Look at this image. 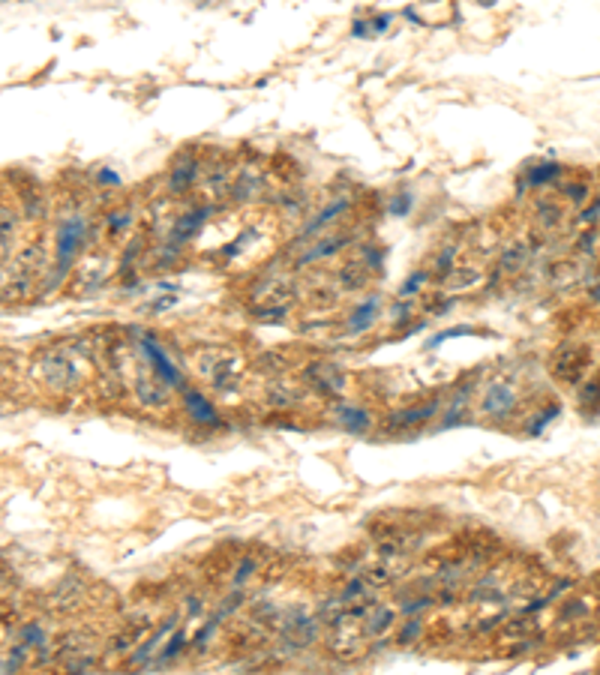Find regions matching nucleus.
Instances as JSON below:
<instances>
[{"label": "nucleus", "instance_id": "nucleus-28", "mask_svg": "<svg viewBox=\"0 0 600 675\" xmlns=\"http://www.w3.org/2000/svg\"><path fill=\"white\" fill-rule=\"evenodd\" d=\"M391 622H393L391 610H375V615H370V634H384Z\"/></svg>", "mask_w": 600, "mask_h": 675}, {"label": "nucleus", "instance_id": "nucleus-9", "mask_svg": "<svg viewBox=\"0 0 600 675\" xmlns=\"http://www.w3.org/2000/svg\"><path fill=\"white\" fill-rule=\"evenodd\" d=\"M337 423L351 435H363V432H370V426H372V414L360 409V405H339Z\"/></svg>", "mask_w": 600, "mask_h": 675}, {"label": "nucleus", "instance_id": "nucleus-6", "mask_svg": "<svg viewBox=\"0 0 600 675\" xmlns=\"http://www.w3.org/2000/svg\"><path fill=\"white\" fill-rule=\"evenodd\" d=\"M483 414H490L493 420H504L514 414L516 409V393L510 385H502V381H495V385H490V390H486V397H483Z\"/></svg>", "mask_w": 600, "mask_h": 675}, {"label": "nucleus", "instance_id": "nucleus-8", "mask_svg": "<svg viewBox=\"0 0 600 675\" xmlns=\"http://www.w3.org/2000/svg\"><path fill=\"white\" fill-rule=\"evenodd\" d=\"M306 381L315 385L318 390H325V393H342V387H346V375H342L333 364H327V360H318V364L309 366Z\"/></svg>", "mask_w": 600, "mask_h": 675}, {"label": "nucleus", "instance_id": "nucleus-1", "mask_svg": "<svg viewBox=\"0 0 600 675\" xmlns=\"http://www.w3.org/2000/svg\"><path fill=\"white\" fill-rule=\"evenodd\" d=\"M87 243V219L81 213H66L58 225V252H54V264H51V285H58L60 279H66V274L75 267L79 255Z\"/></svg>", "mask_w": 600, "mask_h": 675}, {"label": "nucleus", "instance_id": "nucleus-16", "mask_svg": "<svg viewBox=\"0 0 600 675\" xmlns=\"http://www.w3.org/2000/svg\"><path fill=\"white\" fill-rule=\"evenodd\" d=\"M346 210H348V201H346V198H337V201H330V205H327L325 210H321V213H318V217H315L313 222L306 225V229H304V234H318L321 229H325V225H330L333 219L339 217V213H346Z\"/></svg>", "mask_w": 600, "mask_h": 675}, {"label": "nucleus", "instance_id": "nucleus-10", "mask_svg": "<svg viewBox=\"0 0 600 675\" xmlns=\"http://www.w3.org/2000/svg\"><path fill=\"white\" fill-rule=\"evenodd\" d=\"M379 307L381 300L379 297H366L363 303H358L351 312H348V333H366L379 319Z\"/></svg>", "mask_w": 600, "mask_h": 675}, {"label": "nucleus", "instance_id": "nucleus-19", "mask_svg": "<svg viewBox=\"0 0 600 675\" xmlns=\"http://www.w3.org/2000/svg\"><path fill=\"white\" fill-rule=\"evenodd\" d=\"M387 25H391V15H379L372 21H358V25H354V37H379V33L387 30Z\"/></svg>", "mask_w": 600, "mask_h": 675}, {"label": "nucleus", "instance_id": "nucleus-17", "mask_svg": "<svg viewBox=\"0 0 600 675\" xmlns=\"http://www.w3.org/2000/svg\"><path fill=\"white\" fill-rule=\"evenodd\" d=\"M33 295V276H15L13 283H6L0 291V300L4 303H21Z\"/></svg>", "mask_w": 600, "mask_h": 675}, {"label": "nucleus", "instance_id": "nucleus-25", "mask_svg": "<svg viewBox=\"0 0 600 675\" xmlns=\"http://www.w3.org/2000/svg\"><path fill=\"white\" fill-rule=\"evenodd\" d=\"M363 283H366V270L360 264H348L346 270H342V285H348V291L360 288Z\"/></svg>", "mask_w": 600, "mask_h": 675}, {"label": "nucleus", "instance_id": "nucleus-12", "mask_svg": "<svg viewBox=\"0 0 600 675\" xmlns=\"http://www.w3.org/2000/svg\"><path fill=\"white\" fill-rule=\"evenodd\" d=\"M348 246V238H342V234H337V238H318V243L313 246V250H306L304 255L297 258V264H309V262H321V258H333L339 250H346Z\"/></svg>", "mask_w": 600, "mask_h": 675}, {"label": "nucleus", "instance_id": "nucleus-30", "mask_svg": "<svg viewBox=\"0 0 600 675\" xmlns=\"http://www.w3.org/2000/svg\"><path fill=\"white\" fill-rule=\"evenodd\" d=\"M252 570H255V561H252V558H243V565H240V567H237V573H235V585L247 582Z\"/></svg>", "mask_w": 600, "mask_h": 675}, {"label": "nucleus", "instance_id": "nucleus-23", "mask_svg": "<svg viewBox=\"0 0 600 675\" xmlns=\"http://www.w3.org/2000/svg\"><path fill=\"white\" fill-rule=\"evenodd\" d=\"M426 279H429V274L426 270H415L405 283H403V288H399V297H411V295H417L420 291V285H426Z\"/></svg>", "mask_w": 600, "mask_h": 675}, {"label": "nucleus", "instance_id": "nucleus-22", "mask_svg": "<svg viewBox=\"0 0 600 675\" xmlns=\"http://www.w3.org/2000/svg\"><path fill=\"white\" fill-rule=\"evenodd\" d=\"M21 643H25L27 648H33V645L42 648V643H46V630H42L37 622L25 624V627H21Z\"/></svg>", "mask_w": 600, "mask_h": 675}, {"label": "nucleus", "instance_id": "nucleus-27", "mask_svg": "<svg viewBox=\"0 0 600 675\" xmlns=\"http://www.w3.org/2000/svg\"><path fill=\"white\" fill-rule=\"evenodd\" d=\"M411 205H415V195L411 193H396L391 201V217H408Z\"/></svg>", "mask_w": 600, "mask_h": 675}, {"label": "nucleus", "instance_id": "nucleus-3", "mask_svg": "<svg viewBox=\"0 0 600 675\" xmlns=\"http://www.w3.org/2000/svg\"><path fill=\"white\" fill-rule=\"evenodd\" d=\"M181 405H183L186 418H190L195 426H204V430H219V426H222V418H219L216 405L204 397V390H198V387H183Z\"/></svg>", "mask_w": 600, "mask_h": 675}, {"label": "nucleus", "instance_id": "nucleus-4", "mask_svg": "<svg viewBox=\"0 0 600 675\" xmlns=\"http://www.w3.org/2000/svg\"><path fill=\"white\" fill-rule=\"evenodd\" d=\"M39 369H42V378H46V385L51 387H75L79 385V366H75V360L63 352H54V354H46L39 360Z\"/></svg>", "mask_w": 600, "mask_h": 675}, {"label": "nucleus", "instance_id": "nucleus-29", "mask_svg": "<svg viewBox=\"0 0 600 675\" xmlns=\"http://www.w3.org/2000/svg\"><path fill=\"white\" fill-rule=\"evenodd\" d=\"M552 418H559V405H549V409H547V414H537V418H535V423L528 426V432H531V435L543 432V430H547V423H549Z\"/></svg>", "mask_w": 600, "mask_h": 675}, {"label": "nucleus", "instance_id": "nucleus-18", "mask_svg": "<svg viewBox=\"0 0 600 675\" xmlns=\"http://www.w3.org/2000/svg\"><path fill=\"white\" fill-rule=\"evenodd\" d=\"M465 405H469V390H459L457 397H453L448 414H444V420H441L444 430H450V426H459V423L469 420V414H465Z\"/></svg>", "mask_w": 600, "mask_h": 675}, {"label": "nucleus", "instance_id": "nucleus-2", "mask_svg": "<svg viewBox=\"0 0 600 675\" xmlns=\"http://www.w3.org/2000/svg\"><path fill=\"white\" fill-rule=\"evenodd\" d=\"M141 352H144V357H148L150 373H153V378H157L159 385H165L169 390L183 387V375H181V369H177L174 360H171L169 354H165V348L157 342V336L144 333V336H141Z\"/></svg>", "mask_w": 600, "mask_h": 675}, {"label": "nucleus", "instance_id": "nucleus-5", "mask_svg": "<svg viewBox=\"0 0 600 675\" xmlns=\"http://www.w3.org/2000/svg\"><path fill=\"white\" fill-rule=\"evenodd\" d=\"M198 177H202V162L195 160V153H181L169 172V193L171 195L186 193Z\"/></svg>", "mask_w": 600, "mask_h": 675}, {"label": "nucleus", "instance_id": "nucleus-21", "mask_svg": "<svg viewBox=\"0 0 600 675\" xmlns=\"http://www.w3.org/2000/svg\"><path fill=\"white\" fill-rule=\"evenodd\" d=\"M559 174H561L559 165L543 162V165H537V168H531V172H528V184H531V186H540V184H549V180L559 177Z\"/></svg>", "mask_w": 600, "mask_h": 675}, {"label": "nucleus", "instance_id": "nucleus-26", "mask_svg": "<svg viewBox=\"0 0 600 675\" xmlns=\"http://www.w3.org/2000/svg\"><path fill=\"white\" fill-rule=\"evenodd\" d=\"M183 648H186V634H183V630H181V634H174V636H171V643L162 648V655H159V663H169V660H174V657L181 655Z\"/></svg>", "mask_w": 600, "mask_h": 675}, {"label": "nucleus", "instance_id": "nucleus-31", "mask_svg": "<svg viewBox=\"0 0 600 675\" xmlns=\"http://www.w3.org/2000/svg\"><path fill=\"white\" fill-rule=\"evenodd\" d=\"M420 634V622H417V618H411V622L403 627V634H399V639H403V643H411V639H415Z\"/></svg>", "mask_w": 600, "mask_h": 675}, {"label": "nucleus", "instance_id": "nucleus-32", "mask_svg": "<svg viewBox=\"0 0 600 675\" xmlns=\"http://www.w3.org/2000/svg\"><path fill=\"white\" fill-rule=\"evenodd\" d=\"M177 303V297L174 295H169V297H159V300H153L150 303V312H162V309H171Z\"/></svg>", "mask_w": 600, "mask_h": 675}, {"label": "nucleus", "instance_id": "nucleus-20", "mask_svg": "<svg viewBox=\"0 0 600 675\" xmlns=\"http://www.w3.org/2000/svg\"><path fill=\"white\" fill-rule=\"evenodd\" d=\"M129 225H132V213L129 210H111L105 217V231L108 234H120V231H126Z\"/></svg>", "mask_w": 600, "mask_h": 675}, {"label": "nucleus", "instance_id": "nucleus-24", "mask_svg": "<svg viewBox=\"0 0 600 675\" xmlns=\"http://www.w3.org/2000/svg\"><path fill=\"white\" fill-rule=\"evenodd\" d=\"M25 213H27V219L46 217V201H42L39 193H25Z\"/></svg>", "mask_w": 600, "mask_h": 675}, {"label": "nucleus", "instance_id": "nucleus-33", "mask_svg": "<svg viewBox=\"0 0 600 675\" xmlns=\"http://www.w3.org/2000/svg\"><path fill=\"white\" fill-rule=\"evenodd\" d=\"M99 180H103V184H120V177L115 172H103V174H99Z\"/></svg>", "mask_w": 600, "mask_h": 675}, {"label": "nucleus", "instance_id": "nucleus-7", "mask_svg": "<svg viewBox=\"0 0 600 675\" xmlns=\"http://www.w3.org/2000/svg\"><path fill=\"white\" fill-rule=\"evenodd\" d=\"M207 213H210V207H195V210H190V213H183V217H177L174 225H171L169 243L177 246V250H181L183 243H190L195 234L202 231V225L207 222Z\"/></svg>", "mask_w": 600, "mask_h": 675}, {"label": "nucleus", "instance_id": "nucleus-13", "mask_svg": "<svg viewBox=\"0 0 600 675\" xmlns=\"http://www.w3.org/2000/svg\"><path fill=\"white\" fill-rule=\"evenodd\" d=\"M46 264V255H42L39 243H27L15 258H13V270L18 276H33V270H42Z\"/></svg>", "mask_w": 600, "mask_h": 675}, {"label": "nucleus", "instance_id": "nucleus-14", "mask_svg": "<svg viewBox=\"0 0 600 675\" xmlns=\"http://www.w3.org/2000/svg\"><path fill=\"white\" fill-rule=\"evenodd\" d=\"M261 193V177L252 172V168H243V172L235 177V184H231V198L235 201H249Z\"/></svg>", "mask_w": 600, "mask_h": 675}, {"label": "nucleus", "instance_id": "nucleus-15", "mask_svg": "<svg viewBox=\"0 0 600 675\" xmlns=\"http://www.w3.org/2000/svg\"><path fill=\"white\" fill-rule=\"evenodd\" d=\"M438 405H441V399H429L426 405H415V409H405V411L393 414V420H396L399 426H417V423H426L429 418H436V414H438Z\"/></svg>", "mask_w": 600, "mask_h": 675}, {"label": "nucleus", "instance_id": "nucleus-11", "mask_svg": "<svg viewBox=\"0 0 600 675\" xmlns=\"http://www.w3.org/2000/svg\"><path fill=\"white\" fill-rule=\"evenodd\" d=\"M18 243V210L9 205L0 207V252L9 255Z\"/></svg>", "mask_w": 600, "mask_h": 675}]
</instances>
